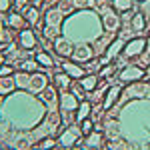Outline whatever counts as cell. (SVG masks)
Listing matches in <instances>:
<instances>
[{"mask_svg": "<svg viewBox=\"0 0 150 150\" xmlns=\"http://www.w3.org/2000/svg\"><path fill=\"white\" fill-rule=\"evenodd\" d=\"M102 20L92 10H80L78 14L68 16L62 22V36H66L70 42H90L100 36Z\"/></svg>", "mask_w": 150, "mask_h": 150, "instance_id": "obj_1", "label": "cell"}, {"mask_svg": "<svg viewBox=\"0 0 150 150\" xmlns=\"http://www.w3.org/2000/svg\"><path fill=\"white\" fill-rule=\"evenodd\" d=\"M98 4H100V8H102V18H100V20H102V28L106 32L114 34L116 30L120 28V24H122L118 12H114L112 8H108V6H104V2H98Z\"/></svg>", "mask_w": 150, "mask_h": 150, "instance_id": "obj_2", "label": "cell"}, {"mask_svg": "<svg viewBox=\"0 0 150 150\" xmlns=\"http://www.w3.org/2000/svg\"><path fill=\"white\" fill-rule=\"evenodd\" d=\"M144 50H146V38L136 36V38L128 40L126 44H124L122 56H124V58H138V56H142V54H144Z\"/></svg>", "mask_w": 150, "mask_h": 150, "instance_id": "obj_3", "label": "cell"}, {"mask_svg": "<svg viewBox=\"0 0 150 150\" xmlns=\"http://www.w3.org/2000/svg\"><path fill=\"white\" fill-rule=\"evenodd\" d=\"M94 54H96V50L90 42H78V44H74V50H72V60L74 62H88V60H92Z\"/></svg>", "mask_w": 150, "mask_h": 150, "instance_id": "obj_4", "label": "cell"}, {"mask_svg": "<svg viewBox=\"0 0 150 150\" xmlns=\"http://www.w3.org/2000/svg\"><path fill=\"white\" fill-rule=\"evenodd\" d=\"M82 138V132L78 130L76 126H68L62 134H60V138H58V144L62 146V148H72V146H76Z\"/></svg>", "mask_w": 150, "mask_h": 150, "instance_id": "obj_5", "label": "cell"}, {"mask_svg": "<svg viewBox=\"0 0 150 150\" xmlns=\"http://www.w3.org/2000/svg\"><path fill=\"white\" fill-rule=\"evenodd\" d=\"M144 76H146V70L132 64V66H126V68L122 70L118 78L124 82V84H132V82H140L142 78H144Z\"/></svg>", "mask_w": 150, "mask_h": 150, "instance_id": "obj_6", "label": "cell"}, {"mask_svg": "<svg viewBox=\"0 0 150 150\" xmlns=\"http://www.w3.org/2000/svg\"><path fill=\"white\" fill-rule=\"evenodd\" d=\"M52 50L56 52L60 58H70L72 56V50H74V42H70L66 36H58L52 40Z\"/></svg>", "mask_w": 150, "mask_h": 150, "instance_id": "obj_7", "label": "cell"}, {"mask_svg": "<svg viewBox=\"0 0 150 150\" xmlns=\"http://www.w3.org/2000/svg\"><path fill=\"white\" fill-rule=\"evenodd\" d=\"M78 96L72 92H62L60 94V100H58V106H60V112H76V108H78Z\"/></svg>", "mask_w": 150, "mask_h": 150, "instance_id": "obj_8", "label": "cell"}, {"mask_svg": "<svg viewBox=\"0 0 150 150\" xmlns=\"http://www.w3.org/2000/svg\"><path fill=\"white\" fill-rule=\"evenodd\" d=\"M40 100H42V104H46L48 108H50V112H54V108L58 106V100H60L58 90L54 86H46V88L40 92Z\"/></svg>", "mask_w": 150, "mask_h": 150, "instance_id": "obj_9", "label": "cell"}, {"mask_svg": "<svg viewBox=\"0 0 150 150\" xmlns=\"http://www.w3.org/2000/svg\"><path fill=\"white\" fill-rule=\"evenodd\" d=\"M48 86V76L42 74V72H34L30 74V84H28V90L34 94H40L44 88Z\"/></svg>", "mask_w": 150, "mask_h": 150, "instance_id": "obj_10", "label": "cell"}, {"mask_svg": "<svg viewBox=\"0 0 150 150\" xmlns=\"http://www.w3.org/2000/svg\"><path fill=\"white\" fill-rule=\"evenodd\" d=\"M18 46L20 50H32L36 46V36H34V30H28V28H24L20 30V34H18Z\"/></svg>", "mask_w": 150, "mask_h": 150, "instance_id": "obj_11", "label": "cell"}, {"mask_svg": "<svg viewBox=\"0 0 150 150\" xmlns=\"http://www.w3.org/2000/svg\"><path fill=\"white\" fill-rule=\"evenodd\" d=\"M84 144H86V150H100L104 146V134L98 130H92L88 136H84Z\"/></svg>", "mask_w": 150, "mask_h": 150, "instance_id": "obj_12", "label": "cell"}, {"mask_svg": "<svg viewBox=\"0 0 150 150\" xmlns=\"http://www.w3.org/2000/svg\"><path fill=\"white\" fill-rule=\"evenodd\" d=\"M66 18H64V14L58 10L56 6L54 8H48L46 14H44V26H56V28H60V24L64 22Z\"/></svg>", "mask_w": 150, "mask_h": 150, "instance_id": "obj_13", "label": "cell"}, {"mask_svg": "<svg viewBox=\"0 0 150 150\" xmlns=\"http://www.w3.org/2000/svg\"><path fill=\"white\" fill-rule=\"evenodd\" d=\"M120 94H122V88L116 86V84H112V86L106 90V94H104V100H102V108L104 110H110V108L114 106V102L120 98Z\"/></svg>", "mask_w": 150, "mask_h": 150, "instance_id": "obj_14", "label": "cell"}, {"mask_svg": "<svg viewBox=\"0 0 150 150\" xmlns=\"http://www.w3.org/2000/svg\"><path fill=\"white\" fill-rule=\"evenodd\" d=\"M52 86L56 88V90H62V92H66V90H70V86H72V78H70L68 74L62 70V72H58V74H54V78H52Z\"/></svg>", "mask_w": 150, "mask_h": 150, "instance_id": "obj_15", "label": "cell"}, {"mask_svg": "<svg viewBox=\"0 0 150 150\" xmlns=\"http://www.w3.org/2000/svg\"><path fill=\"white\" fill-rule=\"evenodd\" d=\"M62 70L68 74L72 80H80L82 76L86 74V70L82 68V66H78V64H72V62H62Z\"/></svg>", "mask_w": 150, "mask_h": 150, "instance_id": "obj_16", "label": "cell"}, {"mask_svg": "<svg viewBox=\"0 0 150 150\" xmlns=\"http://www.w3.org/2000/svg\"><path fill=\"white\" fill-rule=\"evenodd\" d=\"M124 44H126V42H124L122 38H114V40L110 42V46L106 48V52H104V54L110 58V60H114L116 56H120V54H122V50H124Z\"/></svg>", "mask_w": 150, "mask_h": 150, "instance_id": "obj_17", "label": "cell"}, {"mask_svg": "<svg viewBox=\"0 0 150 150\" xmlns=\"http://www.w3.org/2000/svg\"><path fill=\"white\" fill-rule=\"evenodd\" d=\"M78 84L82 86L84 92H92V90L98 88V76H96V74H84Z\"/></svg>", "mask_w": 150, "mask_h": 150, "instance_id": "obj_18", "label": "cell"}, {"mask_svg": "<svg viewBox=\"0 0 150 150\" xmlns=\"http://www.w3.org/2000/svg\"><path fill=\"white\" fill-rule=\"evenodd\" d=\"M130 28H132V32H144L146 20H144V14H142V12H134V14H132V18H130Z\"/></svg>", "mask_w": 150, "mask_h": 150, "instance_id": "obj_19", "label": "cell"}, {"mask_svg": "<svg viewBox=\"0 0 150 150\" xmlns=\"http://www.w3.org/2000/svg\"><path fill=\"white\" fill-rule=\"evenodd\" d=\"M16 88L14 76H0V96H6Z\"/></svg>", "mask_w": 150, "mask_h": 150, "instance_id": "obj_20", "label": "cell"}, {"mask_svg": "<svg viewBox=\"0 0 150 150\" xmlns=\"http://www.w3.org/2000/svg\"><path fill=\"white\" fill-rule=\"evenodd\" d=\"M90 112H92V104L86 102V100H80L78 108H76V120H78V122H82V120L90 118Z\"/></svg>", "mask_w": 150, "mask_h": 150, "instance_id": "obj_21", "label": "cell"}, {"mask_svg": "<svg viewBox=\"0 0 150 150\" xmlns=\"http://www.w3.org/2000/svg\"><path fill=\"white\" fill-rule=\"evenodd\" d=\"M104 136H108L110 140H118V136H120V126H118V120H108V122H106Z\"/></svg>", "mask_w": 150, "mask_h": 150, "instance_id": "obj_22", "label": "cell"}, {"mask_svg": "<svg viewBox=\"0 0 150 150\" xmlns=\"http://www.w3.org/2000/svg\"><path fill=\"white\" fill-rule=\"evenodd\" d=\"M22 16H24V20H26L28 24L36 26V24H38V16H40V12H38L36 6H26L24 12H22Z\"/></svg>", "mask_w": 150, "mask_h": 150, "instance_id": "obj_23", "label": "cell"}, {"mask_svg": "<svg viewBox=\"0 0 150 150\" xmlns=\"http://www.w3.org/2000/svg\"><path fill=\"white\" fill-rule=\"evenodd\" d=\"M14 82H16V88H28L30 84V74L28 72H14Z\"/></svg>", "mask_w": 150, "mask_h": 150, "instance_id": "obj_24", "label": "cell"}, {"mask_svg": "<svg viewBox=\"0 0 150 150\" xmlns=\"http://www.w3.org/2000/svg\"><path fill=\"white\" fill-rule=\"evenodd\" d=\"M6 20H8V26H10V28H18V30H24L22 26H24V22H26V20H24V16H20L18 12H12L10 16L6 18Z\"/></svg>", "mask_w": 150, "mask_h": 150, "instance_id": "obj_25", "label": "cell"}, {"mask_svg": "<svg viewBox=\"0 0 150 150\" xmlns=\"http://www.w3.org/2000/svg\"><path fill=\"white\" fill-rule=\"evenodd\" d=\"M134 6V0H112V8L116 12H128L132 10Z\"/></svg>", "mask_w": 150, "mask_h": 150, "instance_id": "obj_26", "label": "cell"}, {"mask_svg": "<svg viewBox=\"0 0 150 150\" xmlns=\"http://www.w3.org/2000/svg\"><path fill=\"white\" fill-rule=\"evenodd\" d=\"M72 4L76 10H92L98 4V0H72Z\"/></svg>", "mask_w": 150, "mask_h": 150, "instance_id": "obj_27", "label": "cell"}, {"mask_svg": "<svg viewBox=\"0 0 150 150\" xmlns=\"http://www.w3.org/2000/svg\"><path fill=\"white\" fill-rule=\"evenodd\" d=\"M54 146H56L54 136H44V138L36 144V150H54Z\"/></svg>", "mask_w": 150, "mask_h": 150, "instance_id": "obj_28", "label": "cell"}, {"mask_svg": "<svg viewBox=\"0 0 150 150\" xmlns=\"http://www.w3.org/2000/svg\"><path fill=\"white\" fill-rule=\"evenodd\" d=\"M36 62H38L40 66H44V68H50V66L54 64L52 56H50V54H46V52H38V54H36Z\"/></svg>", "mask_w": 150, "mask_h": 150, "instance_id": "obj_29", "label": "cell"}, {"mask_svg": "<svg viewBox=\"0 0 150 150\" xmlns=\"http://www.w3.org/2000/svg\"><path fill=\"white\" fill-rule=\"evenodd\" d=\"M20 70L28 72V74H34V72H38V62L36 60H24L22 64H20Z\"/></svg>", "mask_w": 150, "mask_h": 150, "instance_id": "obj_30", "label": "cell"}, {"mask_svg": "<svg viewBox=\"0 0 150 150\" xmlns=\"http://www.w3.org/2000/svg\"><path fill=\"white\" fill-rule=\"evenodd\" d=\"M92 130H94V120H92V118H86V120H82V122H80V132H82V136H88Z\"/></svg>", "mask_w": 150, "mask_h": 150, "instance_id": "obj_31", "label": "cell"}, {"mask_svg": "<svg viewBox=\"0 0 150 150\" xmlns=\"http://www.w3.org/2000/svg\"><path fill=\"white\" fill-rule=\"evenodd\" d=\"M56 8H58L60 12H62L64 16H66V14H70V12L74 10V4H72V0H60Z\"/></svg>", "mask_w": 150, "mask_h": 150, "instance_id": "obj_32", "label": "cell"}, {"mask_svg": "<svg viewBox=\"0 0 150 150\" xmlns=\"http://www.w3.org/2000/svg\"><path fill=\"white\" fill-rule=\"evenodd\" d=\"M58 36H60V30H58L56 26H44V38H46V40L52 42L54 38H58Z\"/></svg>", "mask_w": 150, "mask_h": 150, "instance_id": "obj_33", "label": "cell"}, {"mask_svg": "<svg viewBox=\"0 0 150 150\" xmlns=\"http://www.w3.org/2000/svg\"><path fill=\"white\" fill-rule=\"evenodd\" d=\"M0 76H14V68L10 64H2L0 66Z\"/></svg>", "mask_w": 150, "mask_h": 150, "instance_id": "obj_34", "label": "cell"}, {"mask_svg": "<svg viewBox=\"0 0 150 150\" xmlns=\"http://www.w3.org/2000/svg\"><path fill=\"white\" fill-rule=\"evenodd\" d=\"M140 10L144 14V18H150V0H142L140 2Z\"/></svg>", "mask_w": 150, "mask_h": 150, "instance_id": "obj_35", "label": "cell"}, {"mask_svg": "<svg viewBox=\"0 0 150 150\" xmlns=\"http://www.w3.org/2000/svg\"><path fill=\"white\" fill-rule=\"evenodd\" d=\"M112 70H114V66H112V64H106V66H102V68L98 70V74H100V76H104V78H108Z\"/></svg>", "mask_w": 150, "mask_h": 150, "instance_id": "obj_36", "label": "cell"}, {"mask_svg": "<svg viewBox=\"0 0 150 150\" xmlns=\"http://www.w3.org/2000/svg\"><path fill=\"white\" fill-rule=\"evenodd\" d=\"M12 8V0H0V12H8Z\"/></svg>", "mask_w": 150, "mask_h": 150, "instance_id": "obj_37", "label": "cell"}, {"mask_svg": "<svg viewBox=\"0 0 150 150\" xmlns=\"http://www.w3.org/2000/svg\"><path fill=\"white\" fill-rule=\"evenodd\" d=\"M102 96H104V92L100 90V88H96V90H92V100H94V102H102V100H104Z\"/></svg>", "mask_w": 150, "mask_h": 150, "instance_id": "obj_38", "label": "cell"}, {"mask_svg": "<svg viewBox=\"0 0 150 150\" xmlns=\"http://www.w3.org/2000/svg\"><path fill=\"white\" fill-rule=\"evenodd\" d=\"M14 6L16 8H26L28 6V0H14Z\"/></svg>", "mask_w": 150, "mask_h": 150, "instance_id": "obj_39", "label": "cell"}, {"mask_svg": "<svg viewBox=\"0 0 150 150\" xmlns=\"http://www.w3.org/2000/svg\"><path fill=\"white\" fill-rule=\"evenodd\" d=\"M2 64H4V54L0 52V66H2Z\"/></svg>", "mask_w": 150, "mask_h": 150, "instance_id": "obj_40", "label": "cell"}, {"mask_svg": "<svg viewBox=\"0 0 150 150\" xmlns=\"http://www.w3.org/2000/svg\"><path fill=\"white\" fill-rule=\"evenodd\" d=\"M146 78H148V80H150V66H148V68H146Z\"/></svg>", "mask_w": 150, "mask_h": 150, "instance_id": "obj_41", "label": "cell"}, {"mask_svg": "<svg viewBox=\"0 0 150 150\" xmlns=\"http://www.w3.org/2000/svg\"><path fill=\"white\" fill-rule=\"evenodd\" d=\"M70 150H84V148H80V146H72Z\"/></svg>", "mask_w": 150, "mask_h": 150, "instance_id": "obj_42", "label": "cell"}, {"mask_svg": "<svg viewBox=\"0 0 150 150\" xmlns=\"http://www.w3.org/2000/svg\"><path fill=\"white\" fill-rule=\"evenodd\" d=\"M146 46H148V48H150V36H148V40H146Z\"/></svg>", "mask_w": 150, "mask_h": 150, "instance_id": "obj_43", "label": "cell"}, {"mask_svg": "<svg viewBox=\"0 0 150 150\" xmlns=\"http://www.w3.org/2000/svg\"><path fill=\"white\" fill-rule=\"evenodd\" d=\"M140 2H142V0H140Z\"/></svg>", "mask_w": 150, "mask_h": 150, "instance_id": "obj_44", "label": "cell"}]
</instances>
